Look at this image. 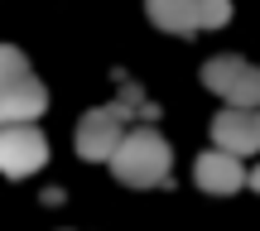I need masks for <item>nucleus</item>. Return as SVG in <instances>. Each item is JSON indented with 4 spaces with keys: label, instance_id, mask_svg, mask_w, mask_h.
Listing matches in <instances>:
<instances>
[{
    "label": "nucleus",
    "instance_id": "obj_1",
    "mask_svg": "<svg viewBox=\"0 0 260 231\" xmlns=\"http://www.w3.org/2000/svg\"><path fill=\"white\" fill-rule=\"evenodd\" d=\"M111 174L121 178L130 188H159L169 183V174H174V149H169V140L159 135L154 125H135L121 135V145L111 149Z\"/></svg>",
    "mask_w": 260,
    "mask_h": 231
},
{
    "label": "nucleus",
    "instance_id": "obj_2",
    "mask_svg": "<svg viewBox=\"0 0 260 231\" xmlns=\"http://www.w3.org/2000/svg\"><path fill=\"white\" fill-rule=\"evenodd\" d=\"M140 87L135 82H125V92H121V102H106V106H92L82 120H77V135H73V145H77V154L82 159H111V149L121 145V135L130 130V120L140 116Z\"/></svg>",
    "mask_w": 260,
    "mask_h": 231
},
{
    "label": "nucleus",
    "instance_id": "obj_3",
    "mask_svg": "<svg viewBox=\"0 0 260 231\" xmlns=\"http://www.w3.org/2000/svg\"><path fill=\"white\" fill-rule=\"evenodd\" d=\"M203 87L217 92L226 106H260V68L236 53H217L203 63Z\"/></svg>",
    "mask_w": 260,
    "mask_h": 231
},
{
    "label": "nucleus",
    "instance_id": "obj_4",
    "mask_svg": "<svg viewBox=\"0 0 260 231\" xmlns=\"http://www.w3.org/2000/svg\"><path fill=\"white\" fill-rule=\"evenodd\" d=\"M48 164V140L39 125H0V174L5 178H29Z\"/></svg>",
    "mask_w": 260,
    "mask_h": 231
},
{
    "label": "nucleus",
    "instance_id": "obj_5",
    "mask_svg": "<svg viewBox=\"0 0 260 231\" xmlns=\"http://www.w3.org/2000/svg\"><path fill=\"white\" fill-rule=\"evenodd\" d=\"M212 149H226L236 159L260 154V106H226L212 120Z\"/></svg>",
    "mask_w": 260,
    "mask_h": 231
},
{
    "label": "nucleus",
    "instance_id": "obj_6",
    "mask_svg": "<svg viewBox=\"0 0 260 231\" xmlns=\"http://www.w3.org/2000/svg\"><path fill=\"white\" fill-rule=\"evenodd\" d=\"M193 183L203 193H212V197H232V193L246 188V164L236 154H226V149H207L193 164Z\"/></svg>",
    "mask_w": 260,
    "mask_h": 231
},
{
    "label": "nucleus",
    "instance_id": "obj_7",
    "mask_svg": "<svg viewBox=\"0 0 260 231\" xmlns=\"http://www.w3.org/2000/svg\"><path fill=\"white\" fill-rule=\"evenodd\" d=\"M44 106H48V87L34 73L0 87V125H34L44 116Z\"/></svg>",
    "mask_w": 260,
    "mask_h": 231
},
{
    "label": "nucleus",
    "instance_id": "obj_8",
    "mask_svg": "<svg viewBox=\"0 0 260 231\" xmlns=\"http://www.w3.org/2000/svg\"><path fill=\"white\" fill-rule=\"evenodd\" d=\"M145 15L154 19V29L198 34V0H145Z\"/></svg>",
    "mask_w": 260,
    "mask_h": 231
},
{
    "label": "nucleus",
    "instance_id": "obj_9",
    "mask_svg": "<svg viewBox=\"0 0 260 231\" xmlns=\"http://www.w3.org/2000/svg\"><path fill=\"white\" fill-rule=\"evenodd\" d=\"M19 77H29V58L19 53L15 44H0V87L19 82Z\"/></svg>",
    "mask_w": 260,
    "mask_h": 231
},
{
    "label": "nucleus",
    "instance_id": "obj_10",
    "mask_svg": "<svg viewBox=\"0 0 260 231\" xmlns=\"http://www.w3.org/2000/svg\"><path fill=\"white\" fill-rule=\"evenodd\" d=\"M232 19V0H198V29H222Z\"/></svg>",
    "mask_w": 260,
    "mask_h": 231
},
{
    "label": "nucleus",
    "instance_id": "obj_11",
    "mask_svg": "<svg viewBox=\"0 0 260 231\" xmlns=\"http://www.w3.org/2000/svg\"><path fill=\"white\" fill-rule=\"evenodd\" d=\"M246 183H251V188H255V193H260V164L251 169V174H246Z\"/></svg>",
    "mask_w": 260,
    "mask_h": 231
}]
</instances>
